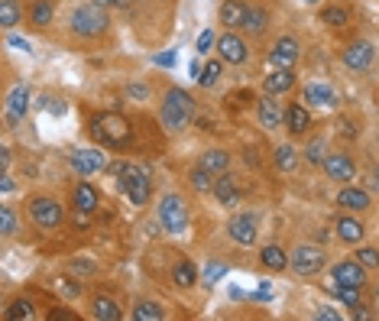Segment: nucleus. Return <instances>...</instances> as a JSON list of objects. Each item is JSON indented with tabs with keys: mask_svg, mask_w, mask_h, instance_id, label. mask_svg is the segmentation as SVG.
Segmentation results:
<instances>
[{
	"mask_svg": "<svg viewBox=\"0 0 379 321\" xmlns=\"http://www.w3.org/2000/svg\"><path fill=\"white\" fill-rule=\"evenodd\" d=\"M270 296H272L270 282H262V286H260V292H256V296H253V299H262V302H266V299H270Z\"/></svg>",
	"mask_w": 379,
	"mask_h": 321,
	"instance_id": "48",
	"label": "nucleus"
},
{
	"mask_svg": "<svg viewBox=\"0 0 379 321\" xmlns=\"http://www.w3.org/2000/svg\"><path fill=\"white\" fill-rule=\"evenodd\" d=\"M91 308H94V318L98 321H120V305L107 296H98Z\"/></svg>",
	"mask_w": 379,
	"mask_h": 321,
	"instance_id": "26",
	"label": "nucleus"
},
{
	"mask_svg": "<svg viewBox=\"0 0 379 321\" xmlns=\"http://www.w3.org/2000/svg\"><path fill=\"white\" fill-rule=\"evenodd\" d=\"M260 260H262V266H266V270H286L288 263H292V256H288L286 250H282V247L270 244V247H262Z\"/></svg>",
	"mask_w": 379,
	"mask_h": 321,
	"instance_id": "24",
	"label": "nucleus"
},
{
	"mask_svg": "<svg viewBox=\"0 0 379 321\" xmlns=\"http://www.w3.org/2000/svg\"><path fill=\"white\" fill-rule=\"evenodd\" d=\"M175 62V55L172 52H162V55H156V65H172Z\"/></svg>",
	"mask_w": 379,
	"mask_h": 321,
	"instance_id": "47",
	"label": "nucleus"
},
{
	"mask_svg": "<svg viewBox=\"0 0 379 321\" xmlns=\"http://www.w3.org/2000/svg\"><path fill=\"white\" fill-rule=\"evenodd\" d=\"M188 178H192V188H194V192H211V188H214V182H211V172L204 169V166H198V169H194Z\"/></svg>",
	"mask_w": 379,
	"mask_h": 321,
	"instance_id": "38",
	"label": "nucleus"
},
{
	"mask_svg": "<svg viewBox=\"0 0 379 321\" xmlns=\"http://www.w3.org/2000/svg\"><path fill=\"white\" fill-rule=\"evenodd\" d=\"M256 117H260V124L266 130H279L282 127L286 110H282V104L279 101H272V94H266V98H260V104H256Z\"/></svg>",
	"mask_w": 379,
	"mask_h": 321,
	"instance_id": "13",
	"label": "nucleus"
},
{
	"mask_svg": "<svg viewBox=\"0 0 379 321\" xmlns=\"http://www.w3.org/2000/svg\"><path fill=\"white\" fill-rule=\"evenodd\" d=\"M218 52H220V62H230V65L246 62V43L237 33L220 36V39H218Z\"/></svg>",
	"mask_w": 379,
	"mask_h": 321,
	"instance_id": "12",
	"label": "nucleus"
},
{
	"mask_svg": "<svg viewBox=\"0 0 379 321\" xmlns=\"http://www.w3.org/2000/svg\"><path fill=\"white\" fill-rule=\"evenodd\" d=\"M266 20H270V13L260 7H246V17H244V26L240 30H246L250 36H260L262 30H266Z\"/></svg>",
	"mask_w": 379,
	"mask_h": 321,
	"instance_id": "27",
	"label": "nucleus"
},
{
	"mask_svg": "<svg viewBox=\"0 0 379 321\" xmlns=\"http://www.w3.org/2000/svg\"><path fill=\"white\" fill-rule=\"evenodd\" d=\"M324 156H328V140L324 136H314L312 143L305 146V159H308V166H321Z\"/></svg>",
	"mask_w": 379,
	"mask_h": 321,
	"instance_id": "31",
	"label": "nucleus"
},
{
	"mask_svg": "<svg viewBox=\"0 0 379 321\" xmlns=\"http://www.w3.org/2000/svg\"><path fill=\"white\" fill-rule=\"evenodd\" d=\"M244 17H246V4H240V0H224L220 4V23L224 26H244Z\"/></svg>",
	"mask_w": 379,
	"mask_h": 321,
	"instance_id": "25",
	"label": "nucleus"
},
{
	"mask_svg": "<svg viewBox=\"0 0 379 321\" xmlns=\"http://www.w3.org/2000/svg\"><path fill=\"white\" fill-rule=\"evenodd\" d=\"M4 318L7 321H29L33 318V302H29V299H17V302L4 312Z\"/></svg>",
	"mask_w": 379,
	"mask_h": 321,
	"instance_id": "32",
	"label": "nucleus"
},
{
	"mask_svg": "<svg viewBox=\"0 0 379 321\" xmlns=\"http://www.w3.org/2000/svg\"><path fill=\"white\" fill-rule=\"evenodd\" d=\"M376 305H379V289H376Z\"/></svg>",
	"mask_w": 379,
	"mask_h": 321,
	"instance_id": "53",
	"label": "nucleus"
},
{
	"mask_svg": "<svg viewBox=\"0 0 379 321\" xmlns=\"http://www.w3.org/2000/svg\"><path fill=\"white\" fill-rule=\"evenodd\" d=\"M192 114H194L192 94L182 91V88H172V91L166 94V101H162V127H166L168 133H175V130L188 127Z\"/></svg>",
	"mask_w": 379,
	"mask_h": 321,
	"instance_id": "2",
	"label": "nucleus"
},
{
	"mask_svg": "<svg viewBox=\"0 0 379 321\" xmlns=\"http://www.w3.org/2000/svg\"><path fill=\"white\" fill-rule=\"evenodd\" d=\"M270 62L276 68H292L295 62H298V43H295V39H279L270 52Z\"/></svg>",
	"mask_w": 379,
	"mask_h": 321,
	"instance_id": "15",
	"label": "nucleus"
},
{
	"mask_svg": "<svg viewBox=\"0 0 379 321\" xmlns=\"http://www.w3.org/2000/svg\"><path fill=\"white\" fill-rule=\"evenodd\" d=\"M107 13H104L101 4H84V7H78L75 13H72V30H75L78 36H84V39H94V36H101L104 30H107Z\"/></svg>",
	"mask_w": 379,
	"mask_h": 321,
	"instance_id": "4",
	"label": "nucleus"
},
{
	"mask_svg": "<svg viewBox=\"0 0 379 321\" xmlns=\"http://www.w3.org/2000/svg\"><path fill=\"white\" fill-rule=\"evenodd\" d=\"M292 270H295V276H302V279L305 276H318V273L324 270V250L302 244L292 254Z\"/></svg>",
	"mask_w": 379,
	"mask_h": 321,
	"instance_id": "6",
	"label": "nucleus"
},
{
	"mask_svg": "<svg viewBox=\"0 0 379 321\" xmlns=\"http://www.w3.org/2000/svg\"><path fill=\"white\" fill-rule=\"evenodd\" d=\"M321 169L328 172V178H334V182H350L357 176V166L347 152H328L324 162H321Z\"/></svg>",
	"mask_w": 379,
	"mask_h": 321,
	"instance_id": "9",
	"label": "nucleus"
},
{
	"mask_svg": "<svg viewBox=\"0 0 379 321\" xmlns=\"http://www.w3.org/2000/svg\"><path fill=\"white\" fill-rule=\"evenodd\" d=\"M0 192H4V195H10V192H13V182H10L7 176H4V182H0Z\"/></svg>",
	"mask_w": 379,
	"mask_h": 321,
	"instance_id": "49",
	"label": "nucleus"
},
{
	"mask_svg": "<svg viewBox=\"0 0 379 321\" xmlns=\"http://www.w3.org/2000/svg\"><path fill=\"white\" fill-rule=\"evenodd\" d=\"M133 318L136 321H159L162 318V308L156 302H140L133 308Z\"/></svg>",
	"mask_w": 379,
	"mask_h": 321,
	"instance_id": "35",
	"label": "nucleus"
},
{
	"mask_svg": "<svg viewBox=\"0 0 379 321\" xmlns=\"http://www.w3.org/2000/svg\"><path fill=\"white\" fill-rule=\"evenodd\" d=\"M159 221L168 234H182L188 228V204L178 195H162L159 202Z\"/></svg>",
	"mask_w": 379,
	"mask_h": 321,
	"instance_id": "5",
	"label": "nucleus"
},
{
	"mask_svg": "<svg viewBox=\"0 0 379 321\" xmlns=\"http://www.w3.org/2000/svg\"><path fill=\"white\" fill-rule=\"evenodd\" d=\"M357 260H360L366 270H376L379 266V250H373V247H360V250H357Z\"/></svg>",
	"mask_w": 379,
	"mask_h": 321,
	"instance_id": "41",
	"label": "nucleus"
},
{
	"mask_svg": "<svg viewBox=\"0 0 379 321\" xmlns=\"http://www.w3.org/2000/svg\"><path fill=\"white\" fill-rule=\"evenodd\" d=\"M331 279H334V282H340V286L363 289V286H366V266H363L360 260H340V263H334Z\"/></svg>",
	"mask_w": 379,
	"mask_h": 321,
	"instance_id": "8",
	"label": "nucleus"
},
{
	"mask_svg": "<svg viewBox=\"0 0 379 321\" xmlns=\"http://www.w3.org/2000/svg\"><path fill=\"white\" fill-rule=\"evenodd\" d=\"M344 62H347V68H354V72H366V68L373 65V46L363 43V39L350 43L344 49Z\"/></svg>",
	"mask_w": 379,
	"mask_h": 321,
	"instance_id": "14",
	"label": "nucleus"
},
{
	"mask_svg": "<svg viewBox=\"0 0 379 321\" xmlns=\"http://www.w3.org/2000/svg\"><path fill=\"white\" fill-rule=\"evenodd\" d=\"M198 166H204L208 172H227V166H230V152H224V150H208L201 156V162Z\"/></svg>",
	"mask_w": 379,
	"mask_h": 321,
	"instance_id": "29",
	"label": "nucleus"
},
{
	"mask_svg": "<svg viewBox=\"0 0 379 321\" xmlns=\"http://www.w3.org/2000/svg\"><path fill=\"white\" fill-rule=\"evenodd\" d=\"M286 127L292 133H305V130L312 127V117H308V107L305 104H288L286 107Z\"/></svg>",
	"mask_w": 379,
	"mask_h": 321,
	"instance_id": "23",
	"label": "nucleus"
},
{
	"mask_svg": "<svg viewBox=\"0 0 379 321\" xmlns=\"http://www.w3.org/2000/svg\"><path fill=\"white\" fill-rule=\"evenodd\" d=\"M126 98H140V101H143V98H149V88H143V85H130V88H126Z\"/></svg>",
	"mask_w": 379,
	"mask_h": 321,
	"instance_id": "44",
	"label": "nucleus"
},
{
	"mask_svg": "<svg viewBox=\"0 0 379 321\" xmlns=\"http://www.w3.org/2000/svg\"><path fill=\"white\" fill-rule=\"evenodd\" d=\"M373 188H376V192H379V166H376V169H373Z\"/></svg>",
	"mask_w": 379,
	"mask_h": 321,
	"instance_id": "50",
	"label": "nucleus"
},
{
	"mask_svg": "<svg viewBox=\"0 0 379 321\" xmlns=\"http://www.w3.org/2000/svg\"><path fill=\"white\" fill-rule=\"evenodd\" d=\"M52 17H55V7H52L49 0H36L33 4V26H46Z\"/></svg>",
	"mask_w": 379,
	"mask_h": 321,
	"instance_id": "34",
	"label": "nucleus"
},
{
	"mask_svg": "<svg viewBox=\"0 0 379 321\" xmlns=\"http://www.w3.org/2000/svg\"><path fill=\"white\" fill-rule=\"evenodd\" d=\"M29 110V91L23 85H17L13 91L7 94V124H17L23 120V114Z\"/></svg>",
	"mask_w": 379,
	"mask_h": 321,
	"instance_id": "17",
	"label": "nucleus"
},
{
	"mask_svg": "<svg viewBox=\"0 0 379 321\" xmlns=\"http://www.w3.org/2000/svg\"><path fill=\"white\" fill-rule=\"evenodd\" d=\"M292 85H295L292 68H276V72L266 75V81H262L266 94H286V91H292Z\"/></svg>",
	"mask_w": 379,
	"mask_h": 321,
	"instance_id": "20",
	"label": "nucleus"
},
{
	"mask_svg": "<svg viewBox=\"0 0 379 321\" xmlns=\"http://www.w3.org/2000/svg\"><path fill=\"white\" fill-rule=\"evenodd\" d=\"M211 46H214V33H211V30H204V33L198 36V43H194V49H198V55H208Z\"/></svg>",
	"mask_w": 379,
	"mask_h": 321,
	"instance_id": "43",
	"label": "nucleus"
},
{
	"mask_svg": "<svg viewBox=\"0 0 379 321\" xmlns=\"http://www.w3.org/2000/svg\"><path fill=\"white\" fill-rule=\"evenodd\" d=\"M337 204L340 208H347V211H366L370 208V195L363 192V188H354V185H347L337 192Z\"/></svg>",
	"mask_w": 379,
	"mask_h": 321,
	"instance_id": "18",
	"label": "nucleus"
},
{
	"mask_svg": "<svg viewBox=\"0 0 379 321\" xmlns=\"http://www.w3.org/2000/svg\"><path fill=\"white\" fill-rule=\"evenodd\" d=\"M276 166L282 172H292L295 166H298V156H295L292 146H279V150H276Z\"/></svg>",
	"mask_w": 379,
	"mask_h": 321,
	"instance_id": "36",
	"label": "nucleus"
},
{
	"mask_svg": "<svg viewBox=\"0 0 379 321\" xmlns=\"http://www.w3.org/2000/svg\"><path fill=\"white\" fill-rule=\"evenodd\" d=\"M172 279H175V286H182V289L194 286V282H198V270H194V263H188V260L175 263V270H172Z\"/></svg>",
	"mask_w": 379,
	"mask_h": 321,
	"instance_id": "30",
	"label": "nucleus"
},
{
	"mask_svg": "<svg viewBox=\"0 0 379 321\" xmlns=\"http://www.w3.org/2000/svg\"><path fill=\"white\" fill-rule=\"evenodd\" d=\"M72 198H75V208L81 214H91L94 208H98V202H101V195H98V188H94L91 182H78Z\"/></svg>",
	"mask_w": 379,
	"mask_h": 321,
	"instance_id": "19",
	"label": "nucleus"
},
{
	"mask_svg": "<svg viewBox=\"0 0 379 321\" xmlns=\"http://www.w3.org/2000/svg\"><path fill=\"white\" fill-rule=\"evenodd\" d=\"M94 4H101V7H110V4H120V0H94Z\"/></svg>",
	"mask_w": 379,
	"mask_h": 321,
	"instance_id": "51",
	"label": "nucleus"
},
{
	"mask_svg": "<svg viewBox=\"0 0 379 321\" xmlns=\"http://www.w3.org/2000/svg\"><path fill=\"white\" fill-rule=\"evenodd\" d=\"M347 20H350V13H347L344 7H328V10H321V23H328V26H347Z\"/></svg>",
	"mask_w": 379,
	"mask_h": 321,
	"instance_id": "37",
	"label": "nucleus"
},
{
	"mask_svg": "<svg viewBox=\"0 0 379 321\" xmlns=\"http://www.w3.org/2000/svg\"><path fill=\"white\" fill-rule=\"evenodd\" d=\"M227 276V270H224V266H220V263H208V266H204V282H218V279H224Z\"/></svg>",
	"mask_w": 379,
	"mask_h": 321,
	"instance_id": "42",
	"label": "nucleus"
},
{
	"mask_svg": "<svg viewBox=\"0 0 379 321\" xmlns=\"http://www.w3.org/2000/svg\"><path fill=\"white\" fill-rule=\"evenodd\" d=\"M117 176H120V188L126 192L130 204H146V202H149L152 182H149V176H146L140 166H133V162H120Z\"/></svg>",
	"mask_w": 379,
	"mask_h": 321,
	"instance_id": "3",
	"label": "nucleus"
},
{
	"mask_svg": "<svg viewBox=\"0 0 379 321\" xmlns=\"http://www.w3.org/2000/svg\"><path fill=\"white\" fill-rule=\"evenodd\" d=\"M214 198H218V204H224V208H234L237 202H240V192H237V182L227 176V172H220V178H214Z\"/></svg>",
	"mask_w": 379,
	"mask_h": 321,
	"instance_id": "16",
	"label": "nucleus"
},
{
	"mask_svg": "<svg viewBox=\"0 0 379 321\" xmlns=\"http://www.w3.org/2000/svg\"><path fill=\"white\" fill-rule=\"evenodd\" d=\"M29 214H33V221L39 224L42 230H52L62 224V208L55 198H46V195H39V198H33L29 202Z\"/></svg>",
	"mask_w": 379,
	"mask_h": 321,
	"instance_id": "7",
	"label": "nucleus"
},
{
	"mask_svg": "<svg viewBox=\"0 0 379 321\" xmlns=\"http://www.w3.org/2000/svg\"><path fill=\"white\" fill-rule=\"evenodd\" d=\"M227 234L234 237L240 247H250V244H256V218L253 214H234L230 218V224H227Z\"/></svg>",
	"mask_w": 379,
	"mask_h": 321,
	"instance_id": "10",
	"label": "nucleus"
},
{
	"mask_svg": "<svg viewBox=\"0 0 379 321\" xmlns=\"http://www.w3.org/2000/svg\"><path fill=\"white\" fill-rule=\"evenodd\" d=\"M220 62H208V65H204V72L201 75H198V85L201 88H211V85H218V78H220Z\"/></svg>",
	"mask_w": 379,
	"mask_h": 321,
	"instance_id": "40",
	"label": "nucleus"
},
{
	"mask_svg": "<svg viewBox=\"0 0 379 321\" xmlns=\"http://www.w3.org/2000/svg\"><path fill=\"white\" fill-rule=\"evenodd\" d=\"M20 23V7L17 0H0V26L4 30H10V26Z\"/></svg>",
	"mask_w": 379,
	"mask_h": 321,
	"instance_id": "33",
	"label": "nucleus"
},
{
	"mask_svg": "<svg viewBox=\"0 0 379 321\" xmlns=\"http://www.w3.org/2000/svg\"><path fill=\"white\" fill-rule=\"evenodd\" d=\"M305 101L308 104H318V107H334L337 104V94L331 85H321V81H312L305 88Z\"/></svg>",
	"mask_w": 379,
	"mask_h": 321,
	"instance_id": "21",
	"label": "nucleus"
},
{
	"mask_svg": "<svg viewBox=\"0 0 379 321\" xmlns=\"http://www.w3.org/2000/svg\"><path fill=\"white\" fill-rule=\"evenodd\" d=\"M298 4H318V0H298Z\"/></svg>",
	"mask_w": 379,
	"mask_h": 321,
	"instance_id": "52",
	"label": "nucleus"
},
{
	"mask_svg": "<svg viewBox=\"0 0 379 321\" xmlns=\"http://www.w3.org/2000/svg\"><path fill=\"white\" fill-rule=\"evenodd\" d=\"M314 318L318 321H331V318H340V312H337V308H318V312H314Z\"/></svg>",
	"mask_w": 379,
	"mask_h": 321,
	"instance_id": "45",
	"label": "nucleus"
},
{
	"mask_svg": "<svg viewBox=\"0 0 379 321\" xmlns=\"http://www.w3.org/2000/svg\"><path fill=\"white\" fill-rule=\"evenodd\" d=\"M10 46H13V49H20V52H29V43H26L23 36H10Z\"/></svg>",
	"mask_w": 379,
	"mask_h": 321,
	"instance_id": "46",
	"label": "nucleus"
},
{
	"mask_svg": "<svg viewBox=\"0 0 379 321\" xmlns=\"http://www.w3.org/2000/svg\"><path fill=\"white\" fill-rule=\"evenodd\" d=\"M13 230H17V211H13L10 204H4V208H0V234L10 237Z\"/></svg>",
	"mask_w": 379,
	"mask_h": 321,
	"instance_id": "39",
	"label": "nucleus"
},
{
	"mask_svg": "<svg viewBox=\"0 0 379 321\" xmlns=\"http://www.w3.org/2000/svg\"><path fill=\"white\" fill-rule=\"evenodd\" d=\"M334 228H337V237H340L344 244H360L363 234H366V228H363L360 221H357V218H347V214H344V218H337Z\"/></svg>",
	"mask_w": 379,
	"mask_h": 321,
	"instance_id": "22",
	"label": "nucleus"
},
{
	"mask_svg": "<svg viewBox=\"0 0 379 321\" xmlns=\"http://www.w3.org/2000/svg\"><path fill=\"white\" fill-rule=\"evenodd\" d=\"M72 166H75L78 176H94V172H101L107 166V156L101 150H78L72 156Z\"/></svg>",
	"mask_w": 379,
	"mask_h": 321,
	"instance_id": "11",
	"label": "nucleus"
},
{
	"mask_svg": "<svg viewBox=\"0 0 379 321\" xmlns=\"http://www.w3.org/2000/svg\"><path fill=\"white\" fill-rule=\"evenodd\" d=\"M91 133L101 146H114V150H120V146H126L133 140V130H130V124L120 114H101V117H94Z\"/></svg>",
	"mask_w": 379,
	"mask_h": 321,
	"instance_id": "1",
	"label": "nucleus"
},
{
	"mask_svg": "<svg viewBox=\"0 0 379 321\" xmlns=\"http://www.w3.org/2000/svg\"><path fill=\"white\" fill-rule=\"evenodd\" d=\"M328 292H331L334 299H340L347 308H357V305H360V292H363V289H357V286H340V282H334V279H331Z\"/></svg>",
	"mask_w": 379,
	"mask_h": 321,
	"instance_id": "28",
	"label": "nucleus"
}]
</instances>
